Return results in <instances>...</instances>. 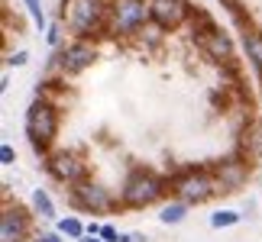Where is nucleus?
Returning <instances> with one entry per match:
<instances>
[{"mask_svg": "<svg viewBox=\"0 0 262 242\" xmlns=\"http://www.w3.org/2000/svg\"><path fill=\"white\" fill-rule=\"evenodd\" d=\"M104 13H107V4L104 0H65V10H62V19L68 23L75 36H94L100 23H104Z\"/></svg>", "mask_w": 262, "mask_h": 242, "instance_id": "1", "label": "nucleus"}, {"mask_svg": "<svg viewBox=\"0 0 262 242\" xmlns=\"http://www.w3.org/2000/svg\"><path fill=\"white\" fill-rule=\"evenodd\" d=\"M165 194V181L152 171H133L123 184V204L126 207H149Z\"/></svg>", "mask_w": 262, "mask_h": 242, "instance_id": "2", "label": "nucleus"}, {"mask_svg": "<svg viewBox=\"0 0 262 242\" xmlns=\"http://www.w3.org/2000/svg\"><path fill=\"white\" fill-rule=\"evenodd\" d=\"M146 19H152L146 0H114V4H110V29L120 33V36L143 29Z\"/></svg>", "mask_w": 262, "mask_h": 242, "instance_id": "3", "label": "nucleus"}, {"mask_svg": "<svg viewBox=\"0 0 262 242\" xmlns=\"http://www.w3.org/2000/svg\"><path fill=\"white\" fill-rule=\"evenodd\" d=\"M58 129V110L49 100H36L26 110V133L33 139V146H46Z\"/></svg>", "mask_w": 262, "mask_h": 242, "instance_id": "4", "label": "nucleus"}, {"mask_svg": "<svg viewBox=\"0 0 262 242\" xmlns=\"http://www.w3.org/2000/svg\"><path fill=\"white\" fill-rule=\"evenodd\" d=\"M175 190L181 194V200H188V204H204V200H210L220 190V184H217L214 175L191 168L181 178H175Z\"/></svg>", "mask_w": 262, "mask_h": 242, "instance_id": "5", "label": "nucleus"}, {"mask_svg": "<svg viewBox=\"0 0 262 242\" xmlns=\"http://www.w3.org/2000/svg\"><path fill=\"white\" fill-rule=\"evenodd\" d=\"M149 13H152V23L159 29H175L188 19L191 7L185 0H149Z\"/></svg>", "mask_w": 262, "mask_h": 242, "instance_id": "6", "label": "nucleus"}, {"mask_svg": "<svg viewBox=\"0 0 262 242\" xmlns=\"http://www.w3.org/2000/svg\"><path fill=\"white\" fill-rule=\"evenodd\" d=\"M49 171H52V178L65 181V184H81L84 181V161L72 152H55L49 158Z\"/></svg>", "mask_w": 262, "mask_h": 242, "instance_id": "7", "label": "nucleus"}, {"mask_svg": "<svg viewBox=\"0 0 262 242\" xmlns=\"http://www.w3.org/2000/svg\"><path fill=\"white\" fill-rule=\"evenodd\" d=\"M75 200H78V207L94 210V213H100V210H110V207H114V197L107 194V187L91 184V181H81V184L75 187Z\"/></svg>", "mask_w": 262, "mask_h": 242, "instance_id": "8", "label": "nucleus"}, {"mask_svg": "<svg viewBox=\"0 0 262 242\" xmlns=\"http://www.w3.org/2000/svg\"><path fill=\"white\" fill-rule=\"evenodd\" d=\"M94 62V45L84 42V39H78V42H72L62 52V71L65 75H78V71H84V68Z\"/></svg>", "mask_w": 262, "mask_h": 242, "instance_id": "9", "label": "nucleus"}, {"mask_svg": "<svg viewBox=\"0 0 262 242\" xmlns=\"http://www.w3.org/2000/svg\"><path fill=\"white\" fill-rule=\"evenodd\" d=\"M26 239V213L19 207H7L0 216V242H23Z\"/></svg>", "mask_w": 262, "mask_h": 242, "instance_id": "10", "label": "nucleus"}, {"mask_svg": "<svg viewBox=\"0 0 262 242\" xmlns=\"http://www.w3.org/2000/svg\"><path fill=\"white\" fill-rule=\"evenodd\" d=\"M204 52L214 58V62H230V58H233V42H230V36L224 33V29L214 26L204 36Z\"/></svg>", "mask_w": 262, "mask_h": 242, "instance_id": "11", "label": "nucleus"}, {"mask_svg": "<svg viewBox=\"0 0 262 242\" xmlns=\"http://www.w3.org/2000/svg\"><path fill=\"white\" fill-rule=\"evenodd\" d=\"M217 184H220V190H236L239 184H243V178H246V165L243 161H220L217 165Z\"/></svg>", "mask_w": 262, "mask_h": 242, "instance_id": "12", "label": "nucleus"}, {"mask_svg": "<svg viewBox=\"0 0 262 242\" xmlns=\"http://www.w3.org/2000/svg\"><path fill=\"white\" fill-rule=\"evenodd\" d=\"M246 55L253 58V65L262 71V36L259 33H246Z\"/></svg>", "mask_w": 262, "mask_h": 242, "instance_id": "13", "label": "nucleus"}, {"mask_svg": "<svg viewBox=\"0 0 262 242\" xmlns=\"http://www.w3.org/2000/svg\"><path fill=\"white\" fill-rule=\"evenodd\" d=\"M33 207H36V213H42L46 220H52L55 216V207H52V197L46 194V190H36L33 194Z\"/></svg>", "mask_w": 262, "mask_h": 242, "instance_id": "14", "label": "nucleus"}, {"mask_svg": "<svg viewBox=\"0 0 262 242\" xmlns=\"http://www.w3.org/2000/svg\"><path fill=\"white\" fill-rule=\"evenodd\" d=\"M58 229H62L65 236H72V239H84V226H81V220H75V216H68L58 223Z\"/></svg>", "mask_w": 262, "mask_h": 242, "instance_id": "15", "label": "nucleus"}, {"mask_svg": "<svg viewBox=\"0 0 262 242\" xmlns=\"http://www.w3.org/2000/svg\"><path fill=\"white\" fill-rule=\"evenodd\" d=\"M236 220H239V213H233V210H220V213H214V216H210V226H233L236 223Z\"/></svg>", "mask_w": 262, "mask_h": 242, "instance_id": "16", "label": "nucleus"}, {"mask_svg": "<svg viewBox=\"0 0 262 242\" xmlns=\"http://www.w3.org/2000/svg\"><path fill=\"white\" fill-rule=\"evenodd\" d=\"M159 216H162V223H178V220L185 216V204H168Z\"/></svg>", "mask_w": 262, "mask_h": 242, "instance_id": "17", "label": "nucleus"}, {"mask_svg": "<svg viewBox=\"0 0 262 242\" xmlns=\"http://www.w3.org/2000/svg\"><path fill=\"white\" fill-rule=\"evenodd\" d=\"M26 7H29V13H33L36 26H42V7H39V0H26Z\"/></svg>", "mask_w": 262, "mask_h": 242, "instance_id": "18", "label": "nucleus"}, {"mask_svg": "<svg viewBox=\"0 0 262 242\" xmlns=\"http://www.w3.org/2000/svg\"><path fill=\"white\" fill-rule=\"evenodd\" d=\"M100 236H104V242H123V236H120L114 226H104V229H100Z\"/></svg>", "mask_w": 262, "mask_h": 242, "instance_id": "19", "label": "nucleus"}, {"mask_svg": "<svg viewBox=\"0 0 262 242\" xmlns=\"http://www.w3.org/2000/svg\"><path fill=\"white\" fill-rule=\"evenodd\" d=\"M0 161H4V165H13V161H16V152H13L10 146H4V149H0Z\"/></svg>", "mask_w": 262, "mask_h": 242, "instance_id": "20", "label": "nucleus"}, {"mask_svg": "<svg viewBox=\"0 0 262 242\" xmlns=\"http://www.w3.org/2000/svg\"><path fill=\"white\" fill-rule=\"evenodd\" d=\"M26 58H29L26 52H16V55H10L7 62H10V65H26Z\"/></svg>", "mask_w": 262, "mask_h": 242, "instance_id": "21", "label": "nucleus"}, {"mask_svg": "<svg viewBox=\"0 0 262 242\" xmlns=\"http://www.w3.org/2000/svg\"><path fill=\"white\" fill-rule=\"evenodd\" d=\"M36 242H62V239H58V233H42Z\"/></svg>", "mask_w": 262, "mask_h": 242, "instance_id": "22", "label": "nucleus"}, {"mask_svg": "<svg viewBox=\"0 0 262 242\" xmlns=\"http://www.w3.org/2000/svg\"><path fill=\"white\" fill-rule=\"evenodd\" d=\"M81 242H100V239H94V236H84V239H81Z\"/></svg>", "mask_w": 262, "mask_h": 242, "instance_id": "23", "label": "nucleus"}]
</instances>
